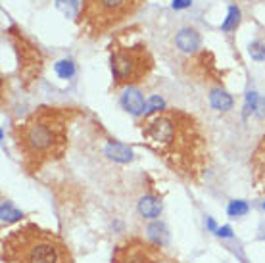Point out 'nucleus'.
I'll use <instances>...</instances> for the list:
<instances>
[{
  "instance_id": "f257e3e1",
  "label": "nucleus",
  "mask_w": 265,
  "mask_h": 263,
  "mask_svg": "<svg viewBox=\"0 0 265 263\" xmlns=\"http://www.w3.org/2000/svg\"><path fill=\"white\" fill-rule=\"evenodd\" d=\"M144 146L186 183H200L210 165V144L196 117L165 108L140 123Z\"/></svg>"
},
{
  "instance_id": "4be33fe9",
  "label": "nucleus",
  "mask_w": 265,
  "mask_h": 263,
  "mask_svg": "<svg viewBox=\"0 0 265 263\" xmlns=\"http://www.w3.org/2000/svg\"><path fill=\"white\" fill-rule=\"evenodd\" d=\"M163 106V102H162V98H158V96H154L152 100H150V104L146 106V110L148 111H158L160 108Z\"/></svg>"
},
{
  "instance_id": "7ed1b4c3",
  "label": "nucleus",
  "mask_w": 265,
  "mask_h": 263,
  "mask_svg": "<svg viewBox=\"0 0 265 263\" xmlns=\"http://www.w3.org/2000/svg\"><path fill=\"white\" fill-rule=\"evenodd\" d=\"M0 257L2 263H75L66 242L35 223L4 234Z\"/></svg>"
},
{
  "instance_id": "b1692460",
  "label": "nucleus",
  "mask_w": 265,
  "mask_h": 263,
  "mask_svg": "<svg viewBox=\"0 0 265 263\" xmlns=\"http://www.w3.org/2000/svg\"><path fill=\"white\" fill-rule=\"evenodd\" d=\"M191 4H192V0H173L171 6L175 8V10H183V8H188Z\"/></svg>"
},
{
  "instance_id": "f8f14e48",
  "label": "nucleus",
  "mask_w": 265,
  "mask_h": 263,
  "mask_svg": "<svg viewBox=\"0 0 265 263\" xmlns=\"http://www.w3.org/2000/svg\"><path fill=\"white\" fill-rule=\"evenodd\" d=\"M104 154H106L110 160L118 161V163H129V161H132V158H135L131 148L118 142V140H110V142L106 144V148H104Z\"/></svg>"
},
{
  "instance_id": "0eeeda50",
  "label": "nucleus",
  "mask_w": 265,
  "mask_h": 263,
  "mask_svg": "<svg viewBox=\"0 0 265 263\" xmlns=\"http://www.w3.org/2000/svg\"><path fill=\"white\" fill-rule=\"evenodd\" d=\"M163 259L162 246L142 238H129L111 254V263H162Z\"/></svg>"
},
{
  "instance_id": "dca6fc26",
  "label": "nucleus",
  "mask_w": 265,
  "mask_h": 263,
  "mask_svg": "<svg viewBox=\"0 0 265 263\" xmlns=\"http://www.w3.org/2000/svg\"><path fill=\"white\" fill-rule=\"evenodd\" d=\"M238 23H240V10H238L236 6H231V8H229L227 20L223 22L221 29L225 31V33H229V31H235L236 27H238Z\"/></svg>"
},
{
  "instance_id": "9d476101",
  "label": "nucleus",
  "mask_w": 265,
  "mask_h": 263,
  "mask_svg": "<svg viewBox=\"0 0 265 263\" xmlns=\"http://www.w3.org/2000/svg\"><path fill=\"white\" fill-rule=\"evenodd\" d=\"M121 106H123L129 114H132V116H140V114H144V110H146L144 98H142L139 88H135V87H127V90L123 92V96H121Z\"/></svg>"
},
{
  "instance_id": "39448f33",
  "label": "nucleus",
  "mask_w": 265,
  "mask_h": 263,
  "mask_svg": "<svg viewBox=\"0 0 265 263\" xmlns=\"http://www.w3.org/2000/svg\"><path fill=\"white\" fill-rule=\"evenodd\" d=\"M154 56L146 43H123V35L111 41L110 44V67L113 88L135 87L140 85L154 71Z\"/></svg>"
},
{
  "instance_id": "a211bd4d",
  "label": "nucleus",
  "mask_w": 265,
  "mask_h": 263,
  "mask_svg": "<svg viewBox=\"0 0 265 263\" xmlns=\"http://www.w3.org/2000/svg\"><path fill=\"white\" fill-rule=\"evenodd\" d=\"M227 213L231 217H242V215L248 213V204L242 202V200H233L227 208Z\"/></svg>"
},
{
  "instance_id": "f03ea898",
  "label": "nucleus",
  "mask_w": 265,
  "mask_h": 263,
  "mask_svg": "<svg viewBox=\"0 0 265 263\" xmlns=\"http://www.w3.org/2000/svg\"><path fill=\"white\" fill-rule=\"evenodd\" d=\"M79 116V108L41 106L14 125L12 137L27 173H39L48 163L60 161L66 156L69 148V125Z\"/></svg>"
},
{
  "instance_id": "9b49d317",
  "label": "nucleus",
  "mask_w": 265,
  "mask_h": 263,
  "mask_svg": "<svg viewBox=\"0 0 265 263\" xmlns=\"http://www.w3.org/2000/svg\"><path fill=\"white\" fill-rule=\"evenodd\" d=\"M139 213L146 219H158L162 213V200L156 194H144L139 200Z\"/></svg>"
},
{
  "instance_id": "393cba45",
  "label": "nucleus",
  "mask_w": 265,
  "mask_h": 263,
  "mask_svg": "<svg viewBox=\"0 0 265 263\" xmlns=\"http://www.w3.org/2000/svg\"><path fill=\"white\" fill-rule=\"evenodd\" d=\"M207 227H210V229H214V231H215V223H214L212 219H207Z\"/></svg>"
},
{
  "instance_id": "f3484780",
  "label": "nucleus",
  "mask_w": 265,
  "mask_h": 263,
  "mask_svg": "<svg viewBox=\"0 0 265 263\" xmlns=\"http://www.w3.org/2000/svg\"><path fill=\"white\" fill-rule=\"evenodd\" d=\"M54 69H56V73H58L62 79H69V77H73L75 73V64L71 60H60L58 64L54 66Z\"/></svg>"
},
{
  "instance_id": "a878e982",
  "label": "nucleus",
  "mask_w": 265,
  "mask_h": 263,
  "mask_svg": "<svg viewBox=\"0 0 265 263\" xmlns=\"http://www.w3.org/2000/svg\"><path fill=\"white\" fill-rule=\"evenodd\" d=\"M263 210H265V204H263Z\"/></svg>"
},
{
  "instance_id": "412c9836",
  "label": "nucleus",
  "mask_w": 265,
  "mask_h": 263,
  "mask_svg": "<svg viewBox=\"0 0 265 263\" xmlns=\"http://www.w3.org/2000/svg\"><path fill=\"white\" fill-rule=\"evenodd\" d=\"M256 108H258V95L256 92H248V96H246V106H244V116H248L250 111H256Z\"/></svg>"
},
{
  "instance_id": "6e6552de",
  "label": "nucleus",
  "mask_w": 265,
  "mask_h": 263,
  "mask_svg": "<svg viewBox=\"0 0 265 263\" xmlns=\"http://www.w3.org/2000/svg\"><path fill=\"white\" fill-rule=\"evenodd\" d=\"M250 169H252V183H254V189L258 190L259 194H265V133H263V137L259 139L254 154H252Z\"/></svg>"
},
{
  "instance_id": "20e7f679",
  "label": "nucleus",
  "mask_w": 265,
  "mask_h": 263,
  "mask_svg": "<svg viewBox=\"0 0 265 263\" xmlns=\"http://www.w3.org/2000/svg\"><path fill=\"white\" fill-rule=\"evenodd\" d=\"M144 2L146 0H81L77 27L85 37L98 39L132 17Z\"/></svg>"
},
{
  "instance_id": "4468645a",
  "label": "nucleus",
  "mask_w": 265,
  "mask_h": 263,
  "mask_svg": "<svg viewBox=\"0 0 265 263\" xmlns=\"http://www.w3.org/2000/svg\"><path fill=\"white\" fill-rule=\"evenodd\" d=\"M56 6H58V10H62L67 17H77V15H79V10H81L79 0H56Z\"/></svg>"
},
{
  "instance_id": "1a4fd4ad",
  "label": "nucleus",
  "mask_w": 265,
  "mask_h": 263,
  "mask_svg": "<svg viewBox=\"0 0 265 263\" xmlns=\"http://www.w3.org/2000/svg\"><path fill=\"white\" fill-rule=\"evenodd\" d=\"M175 44L183 52H188V54H196V52H198V48H200V44H202V37H200V33L196 29L186 27V29H181L179 33H177Z\"/></svg>"
},
{
  "instance_id": "aec40b11",
  "label": "nucleus",
  "mask_w": 265,
  "mask_h": 263,
  "mask_svg": "<svg viewBox=\"0 0 265 263\" xmlns=\"http://www.w3.org/2000/svg\"><path fill=\"white\" fill-rule=\"evenodd\" d=\"M248 52H250V56L256 60V62H265V44L252 43L250 48H248Z\"/></svg>"
},
{
  "instance_id": "6ab92c4d",
  "label": "nucleus",
  "mask_w": 265,
  "mask_h": 263,
  "mask_svg": "<svg viewBox=\"0 0 265 263\" xmlns=\"http://www.w3.org/2000/svg\"><path fill=\"white\" fill-rule=\"evenodd\" d=\"M148 233H150V240L162 246L163 240H165V229H163V225H160V223H154V225L148 227Z\"/></svg>"
},
{
  "instance_id": "ddd939ff",
  "label": "nucleus",
  "mask_w": 265,
  "mask_h": 263,
  "mask_svg": "<svg viewBox=\"0 0 265 263\" xmlns=\"http://www.w3.org/2000/svg\"><path fill=\"white\" fill-rule=\"evenodd\" d=\"M210 104H212V108L219 111H229L233 108V98L223 90V88H214L212 92H210Z\"/></svg>"
},
{
  "instance_id": "2eb2a0df",
  "label": "nucleus",
  "mask_w": 265,
  "mask_h": 263,
  "mask_svg": "<svg viewBox=\"0 0 265 263\" xmlns=\"http://www.w3.org/2000/svg\"><path fill=\"white\" fill-rule=\"evenodd\" d=\"M0 215H2V223H14V221L22 219V217H23V213L20 212V210H15L10 202H2Z\"/></svg>"
},
{
  "instance_id": "423d86ee",
  "label": "nucleus",
  "mask_w": 265,
  "mask_h": 263,
  "mask_svg": "<svg viewBox=\"0 0 265 263\" xmlns=\"http://www.w3.org/2000/svg\"><path fill=\"white\" fill-rule=\"evenodd\" d=\"M8 41L14 46L15 58H17V77L22 81L23 88H31L43 75L44 69V56L41 48L33 43L31 39L25 37L20 27H8L6 29Z\"/></svg>"
},
{
  "instance_id": "5701e85b",
  "label": "nucleus",
  "mask_w": 265,
  "mask_h": 263,
  "mask_svg": "<svg viewBox=\"0 0 265 263\" xmlns=\"http://www.w3.org/2000/svg\"><path fill=\"white\" fill-rule=\"evenodd\" d=\"M217 236H221V238H229V236H233V229L229 225L219 227V229H217Z\"/></svg>"
}]
</instances>
